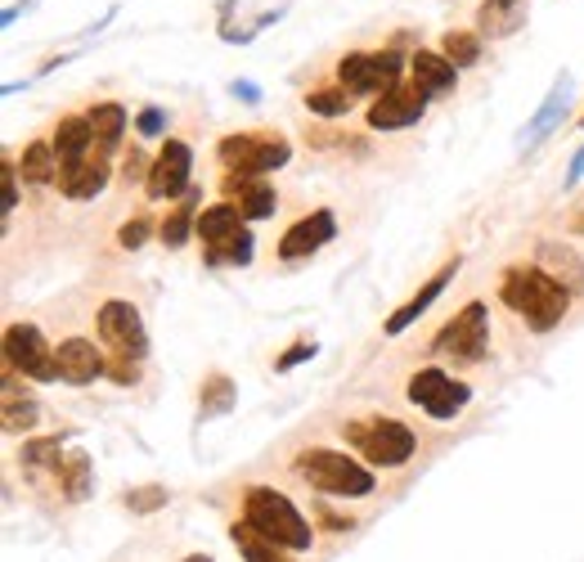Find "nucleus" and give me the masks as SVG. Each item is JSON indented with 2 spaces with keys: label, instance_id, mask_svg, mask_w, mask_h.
Here are the masks:
<instances>
[{
  "label": "nucleus",
  "instance_id": "obj_1",
  "mask_svg": "<svg viewBox=\"0 0 584 562\" xmlns=\"http://www.w3.org/2000/svg\"><path fill=\"white\" fill-rule=\"evenodd\" d=\"M499 302L535 333H553L562 319H566V306H571V293L544 275L540 266H508L504 279H499Z\"/></svg>",
  "mask_w": 584,
  "mask_h": 562
},
{
  "label": "nucleus",
  "instance_id": "obj_2",
  "mask_svg": "<svg viewBox=\"0 0 584 562\" xmlns=\"http://www.w3.org/2000/svg\"><path fill=\"white\" fill-rule=\"evenodd\" d=\"M297 477L310 482V491L319 495H333V500H365L378 491L374 473L360 464V460H350L342 455V450H328V445H315V450H301V455L293 460Z\"/></svg>",
  "mask_w": 584,
  "mask_h": 562
},
{
  "label": "nucleus",
  "instance_id": "obj_3",
  "mask_svg": "<svg viewBox=\"0 0 584 562\" xmlns=\"http://www.w3.org/2000/svg\"><path fill=\"white\" fill-rule=\"evenodd\" d=\"M342 441L365 455L374 469H405L418 450V436L392 418V414H360V418H346L342 423Z\"/></svg>",
  "mask_w": 584,
  "mask_h": 562
},
{
  "label": "nucleus",
  "instance_id": "obj_4",
  "mask_svg": "<svg viewBox=\"0 0 584 562\" xmlns=\"http://www.w3.org/2000/svg\"><path fill=\"white\" fill-rule=\"evenodd\" d=\"M244 522L257 526L266 540H275L288 553H301L315 544V526L297 513V504L288 495H279L275 486H248L244 491Z\"/></svg>",
  "mask_w": 584,
  "mask_h": 562
},
{
  "label": "nucleus",
  "instance_id": "obj_5",
  "mask_svg": "<svg viewBox=\"0 0 584 562\" xmlns=\"http://www.w3.org/2000/svg\"><path fill=\"white\" fill-rule=\"evenodd\" d=\"M194 235L202 239L207 266H248L253 262V230L234 203H211L207 211H198Z\"/></svg>",
  "mask_w": 584,
  "mask_h": 562
},
{
  "label": "nucleus",
  "instance_id": "obj_6",
  "mask_svg": "<svg viewBox=\"0 0 584 562\" xmlns=\"http://www.w3.org/2000/svg\"><path fill=\"white\" fill-rule=\"evenodd\" d=\"M491 347V310L486 302H467L454 319H445V328L432 337V352L454 361V365H477L486 361Z\"/></svg>",
  "mask_w": 584,
  "mask_h": 562
},
{
  "label": "nucleus",
  "instance_id": "obj_7",
  "mask_svg": "<svg viewBox=\"0 0 584 562\" xmlns=\"http://www.w3.org/2000/svg\"><path fill=\"white\" fill-rule=\"evenodd\" d=\"M216 158L229 171H244V176H270L279 167H288L293 145L275 131H239V136H225L216 145Z\"/></svg>",
  "mask_w": 584,
  "mask_h": 562
},
{
  "label": "nucleus",
  "instance_id": "obj_8",
  "mask_svg": "<svg viewBox=\"0 0 584 562\" xmlns=\"http://www.w3.org/2000/svg\"><path fill=\"white\" fill-rule=\"evenodd\" d=\"M99 343L108 347L112 361H131L140 365L149 356V333H145V319L131 302L122 297H112L99 306Z\"/></svg>",
  "mask_w": 584,
  "mask_h": 562
},
{
  "label": "nucleus",
  "instance_id": "obj_9",
  "mask_svg": "<svg viewBox=\"0 0 584 562\" xmlns=\"http://www.w3.org/2000/svg\"><path fill=\"white\" fill-rule=\"evenodd\" d=\"M405 59L396 50H350L337 63V86H346L350 95H387L400 81Z\"/></svg>",
  "mask_w": 584,
  "mask_h": 562
},
{
  "label": "nucleus",
  "instance_id": "obj_10",
  "mask_svg": "<svg viewBox=\"0 0 584 562\" xmlns=\"http://www.w3.org/2000/svg\"><path fill=\"white\" fill-rule=\"evenodd\" d=\"M409 401L427 414V418H436V423H449V418H458L463 414V405L473 401V387L467 383H458L454 374H445V369H418V374H409Z\"/></svg>",
  "mask_w": 584,
  "mask_h": 562
},
{
  "label": "nucleus",
  "instance_id": "obj_11",
  "mask_svg": "<svg viewBox=\"0 0 584 562\" xmlns=\"http://www.w3.org/2000/svg\"><path fill=\"white\" fill-rule=\"evenodd\" d=\"M6 361L14 374L32 378V383H55L59 365H55V347L46 343V333L37 324H10L6 328Z\"/></svg>",
  "mask_w": 584,
  "mask_h": 562
},
{
  "label": "nucleus",
  "instance_id": "obj_12",
  "mask_svg": "<svg viewBox=\"0 0 584 562\" xmlns=\"http://www.w3.org/2000/svg\"><path fill=\"white\" fill-rule=\"evenodd\" d=\"M189 176H194V149H189L185 140H167L162 154H158L154 167H149L145 189H149V198H158V203H162V198H180V194L194 189Z\"/></svg>",
  "mask_w": 584,
  "mask_h": 562
},
{
  "label": "nucleus",
  "instance_id": "obj_13",
  "mask_svg": "<svg viewBox=\"0 0 584 562\" xmlns=\"http://www.w3.org/2000/svg\"><path fill=\"white\" fill-rule=\"evenodd\" d=\"M423 112H427V95L418 86H396V90H387L369 103L365 118H369L374 131H400V127H414Z\"/></svg>",
  "mask_w": 584,
  "mask_h": 562
},
{
  "label": "nucleus",
  "instance_id": "obj_14",
  "mask_svg": "<svg viewBox=\"0 0 584 562\" xmlns=\"http://www.w3.org/2000/svg\"><path fill=\"white\" fill-rule=\"evenodd\" d=\"M328 239H337V216L328 207L301 216L297 225H288L284 239H279V262H301V257H315Z\"/></svg>",
  "mask_w": 584,
  "mask_h": 562
},
{
  "label": "nucleus",
  "instance_id": "obj_15",
  "mask_svg": "<svg viewBox=\"0 0 584 562\" xmlns=\"http://www.w3.org/2000/svg\"><path fill=\"white\" fill-rule=\"evenodd\" d=\"M55 365H59V378L68 387H90L99 374H108V361L90 337H63L55 347Z\"/></svg>",
  "mask_w": 584,
  "mask_h": 562
},
{
  "label": "nucleus",
  "instance_id": "obj_16",
  "mask_svg": "<svg viewBox=\"0 0 584 562\" xmlns=\"http://www.w3.org/2000/svg\"><path fill=\"white\" fill-rule=\"evenodd\" d=\"M220 194H225V203H234V207L244 211V220H266V216H275V207H279L275 189H270L261 176H244V171H225Z\"/></svg>",
  "mask_w": 584,
  "mask_h": 562
},
{
  "label": "nucleus",
  "instance_id": "obj_17",
  "mask_svg": "<svg viewBox=\"0 0 584 562\" xmlns=\"http://www.w3.org/2000/svg\"><path fill=\"white\" fill-rule=\"evenodd\" d=\"M108 176H112V158H99V154H90V158H81V162H63L59 167V194H68V198H95L103 185H108Z\"/></svg>",
  "mask_w": 584,
  "mask_h": 562
},
{
  "label": "nucleus",
  "instance_id": "obj_18",
  "mask_svg": "<svg viewBox=\"0 0 584 562\" xmlns=\"http://www.w3.org/2000/svg\"><path fill=\"white\" fill-rule=\"evenodd\" d=\"M458 266H463L458 257H454V262H445V266H441V270H436V275H432V279H427V284H423V288H418V293H414L400 310H392V315H387V324H383V328H387V337H400V333H405V328H409V324H414V319H418V315H423V310H427V306L445 293V284L458 275Z\"/></svg>",
  "mask_w": 584,
  "mask_h": 562
},
{
  "label": "nucleus",
  "instance_id": "obj_19",
  "mask_svg": "<svg viewBox=\"0 0 584 562\" xmlns=\"http://www.w3.org/2000/svg\"><path fill=\"white\" fill-rule=\"evenodd\" d=\"M540 270L553 275L566 293H584V262L575 257L571 244H557V239H544L540 244Z\"/></svg>",
  "mask_w": 584,
  "mask_h": 562
},
{
  "label": "nucleus",
  "instance_id": "obj_20",
  "mask_svg": "<svg viewBox=\"0 0 584 562\" xmlns=\"http://www.w3.org/2000/svg\"><path fill=\"white\" fill-rule=\"evenodd\" d=\"M409 68H414V86L432 99V95H449L454 90V81H458V68L441 55V50H418L414 59H409Z\"/></svg>",
  "mask_w": 584,
  "mask_h": 562
},
{
  "label": "nucleus",
  "instance_id": "obj_21",
  "mask_svg": "<svg viewBox=\"0 0 584 562\" xmlns=\"http://www.w3.org/2000/svg\"><path fill=\"white\" fill-rule=\"evenodd\" d=\"M86 118H90V131H95V154L112 158L117 145H122V131H127V108L122 103H95Z\"/></svg>",
  "mask_w": 584,
  "mask_h": 562
},
{
  "label": "nucleus",
  "instance_id": "obj_22",
  "mask_svg": "<svg viewBox=\"0 0 584 562\" xmlns=\"http://www.w3.org/2000/svg\"><path fill=\"white\" fill-rule=\"evenodd\" d=\"M55 154H59V167L63 162H81L95 154V131H90V118H77V112H68V118L55 127Z\"/></svg>",
  "mask_w": 584,
  "mask_h": 562
},
{
  "label": "nucleus",
  "instance_id": "obj_23",
  "mask_svg": "<svg viewBox=\"0 0 584 562\" xmlns=\"http://www.w3.org/2000/svg\"><path fill=\"white\" fill-rule=\"evenodd\" d=\"M198 203H202V189L194 185V189L185 194V203L158 225V239H162L167 248H185V244H189V230H198Z\"/></svg>",
  "mask_w": 584,
  "mask_h": 562
},
{
  "label": "nucleus",
  "instance_id": "obj_24",
  "mask_svg": "<svg viewBox=\"0 0 584 562\" xmlns=\"http://www.w3.org/2000/svg\"><path fill=\"white\" fill-rule=\"evenodd\" d=\"M19 176L28 185H59V154H55V140H32L19 158Z\"/></svg>",
  "mask_w": 584,
  "mask_h": 562
},
{
  "label": "nucleus",
  "instance_id": "obj_25",
  "mask_svg": "<svg viewBox=\"0 0 584 562\" xmlns=\"http://www.w3.org/2000/svg\"><path fill=\"white\" fill-rule=\"evenodd\" d=\"M229 540H234V549L244 553V562H293L288 558V549H279L275 540H266L257 526H248V522H234L229 526Z\"/></svg>",
  "mask_w": 584,
  "mask_h": 562
},
{
  "label": "nucleus",
  "instance_id": "obj_26",
  "mask_svg": "<svg viewBox=\"0 0 584 562\" xmlns=\"http://www.w3.org/2000/svg\"><path fill=\"white\" fill-rule=\"evenodd\" d=\"M55 477H59L63 500L81 504V500L90 495V455H86V450H63V460H59Z\"/></svg>",
  "mask_w": 584,
  "mask_h": 562
},
{
  "label": "nucleus",
  "instance_id": "obj_27",
  "mask_svg": "<svg viewBox=\"0 0 584 562\" xmlns=\"http://www.w3.org/2000/svg\"><path fill=\"white\" fill-rule=\"evenodd\" d=\"M306 108L319 112V118H342V112L356 108V95L346 86H315V90H306Z\"/></svg>",
  "mask_w": 584,
  "mask_h": 562
},
{
  "label": "nucleus",
  "instance_id": "obj_28",
  "mask_svg": "<svg viewBox=\"0 0 584 562\" xmlns=\"http://www.w3.org/2000/svg\"><path fill=\"white\" fill-rule=\"evenodd\" d=\"M477 23H482V32H495V37L513 32L522 23V0H486Z\"/></svg>",
  "mask_w": 584,
  "mask_h": 562
},
{
  "label": "nucleus",
  "instance_id": "obj_29",
  "mask_svg": "<svg viewBox=\"0 0 584 562\" xmlns=\"http://www.w3.org/2000/svg\"><path fill=\"white\" fill-rule=\"evenodd\" d=\"M441 55H445L454 68H473V63L482 59V37H477V32H445Z\"/></svg>",
  "mask_w": 584,
  "mask_h": 562
},
{
  "label": "nucleus",
  "instance_id": "obj_30",
  "mask_svg": "<svg viewBox=\"0 0 584 562\" xmlns=\"http://www.w3.org/2000/svg\"><path fill=\"white\" fill-rule=\"evenodd\" d=\"M41 423V410L32 401H19L14 383L6 387V432H32Z\"/></svg>",
  "mask_w": 584,
  "mask_h": 562
},
{
  "label": "nucleus",
  "instance_id": "obj_31",
  "mask_svg": "<svg viewBox=\"0 0 584 562\" xmlns=\"http://www.w3.org/2000/svg\"><path fill=\"white\" fill-rule=\"evenodd\" d=\"M198 405H202V418H211V414H225V410L234 405V383H229L225 374H211V378L202 383V396H198Z\"/></svg>",
  "mask_w": 584,
  "mask_h": 562
},
{
  "label": "nucleus",
  "instance_id": "obj_32",
  "mask_svg": "<svg viewBox=\"0 0 584 562\" xmlns=\"http://www.w3.org/2000/svg\"><path fill=\"white\" fill-rule=\"evenodd\" d=\"M59 460H63V441H59V436H41V441H28V445H23V464H28V469H46V464L59 469Z\"/></svg>",
  "mask_w": 584,
  "mask_h": 562
},
{
  "label": "nucleus",
  "instance_id": "obj_33",
  "mask_svg": "<svg viewBox=\"0 0 584 562\" xmlns=\"http://www.w3.org/2000/svg\"><path fill=\"white\" fill-rule=\"evenodd\" d=\"M149 230H154V220H149V216H131V220L122 225V230H117V244H122L127 253H136V248H145Z\"/></svg>",
  "mask_w": 584,
  "mask_h": 562
},
{
  "label": "nucleus",
  "instance_id": "obj_34",
  "mask_svg": "<svg viewBox=\"0 0 584 562\" xmlns=\"http://www.w3.org/2000/svg\"><path fill=\"white\" fill-rule=\"evenodd\" d=\"M162 504H167V491H162V486H140V491L127 495V509H131V513H158Z\"/></svg>",
  "mask_w": 584,
  "mask_h": 562
},
{
  "label": "nucleus",
  "instance_id": "obj_35",
  "mask_svg": "<svg viewBox=\"0 0 584 562\" xmlns=\"http://www.w3.org/2000/svg\"><path fill=\"white\" fill-rule=\"evenodd\" d=\"M14 203H19V167L6 158L0 162V211H14Z\"/></svg>",
  "mask_w": 584,
  "mask_h": 562
},
{
  "label": "nucleus",
  "instance_id": "obj_36",
  "mask_svg": "<svg viewBox=\"0 0 584 562\" xmlns=\"http://www.w3.org/2000/svg\"><path fill=\"white\" fill-rule=\"evenodd\" d=\"M136 131H140L145 140H158V136L167 131V112H162V108H154V103H149V108H140V118H136Z\"/></svg>",
  "mask_w": 584,
  "mask_h": 562
},
{
  "label": "nucleus",
  "instance_id": "obj_37",
  "mask_svg": "<svg viewBox=\"0 0 584 562\" xmlns=\"http://www.w3.org/2000/svg\"><path fill=\"white\" fill-rule=\"evenodd\" d=\"M149 167H154V162H145V154H140V149H127V154H122V180H127V185L149 180Z\"/></svg>",
  "mask_w": 584,
  "mask_h": 562
},
{
  "label": "nucleus",
  "instance_id": "obj_38",
  "mask_svg": "<svg viewBox=\"0 0 584 562\" xmlns=\"http://www.w3.org/2000/svg\"><path fill=\"white\" fill-rule=\"evenodd\" d=\"M315 352H319L315 343H293V352H284V356L275 361V369H279V374H288V369H297L301 361H315Z\"/></svg>",
  "mask_w": 584,
  "mask_h": 562
},
{
  "label": "nucleus",
  "instance_id": "obj_39",
  "mask_svg": "<svg viewBox=\"0 0 584 562\" xmlns=\"http://www.w3.org/2000/svg\"><path fill=\"white\" fill-rule=\"evenodd\" d=\"M108 378L122 383V387H131V383L140 378V365H131V361H108Z\"/></svg>",
  "mask_w": 584,
  "mask_h": 562
},
{
  "label": "nucleus",
  "instance_id": "obj_40",
  "mask_svg": "<svg viewBox=\"0 0 584 562\" xmlns=\"http://www.w3.org/2000/svg\"><path fill=\"white\" fill-rule=\"evenodd\" d=\"M315 517L324 522V531H350V526H356V522H350V517H337V513H328V509H319Z\"/></svg>",
  "mask_w": 584,
  "mask_h": 562
},
{
  "label": "nucleus",
  "instance_id": "obj_41",
  "mask_svg": "<svg viewBox=\"0 0 584 562\" xmlns=\"http://www.w3.org/2000/svg\"><path fill=\"white\" fill-rule=\"evenodd\" d=\"M580 176H584V149H580V154H575V162H571V176H566V185H575V180H580Z\"/></svg>",
  "mask_w": 584,
  "mask_h": 562
},
{
  "label": "nucleus",
  "instance_id": "obj_42",
  "mask_svg": "<svg viewBox=\"0 0 584 562\" xmlns=\"http://www.w3.org/2000/svg\"><path fill=\"white\" fill-rule=\"evenodd\" d=\"M571 230H575V235H584V207L571 216Z\"/></svg>",
  "mask_w": 584,
  "mask_h": 562
},
{
  "label": "nucleus",
  "instance_id": "obj_43",
  "mask_svg": "<svg viewBox=\"0 0 584 562\" xmlns=\"http://www.w3.org/2000/svg\"><path fill=\"white\" fill-rule=\"evenodd\" d=\"M185 562H211V558H207V553H189Z\"/></svg>",
  "mask_w": 584,
  "mask_h": 562
},
{
  "label": "nucleus",
  "instance_id": "obj_44",
  "mask_svg": "<svg viewBox=\"0 0 584 562\" xmlns=\"http://www.w3.org/2000/svg\"><path fill=\"white\" fill-rule=\"evenodd\" d=\"M580 127H584V112H580Z\"/></svg>",
  "mask_w": 584,
  "mask_h": 562
}]
</instances>
